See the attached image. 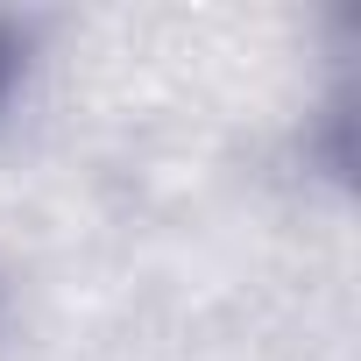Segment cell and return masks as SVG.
I'll list each match as a JSON object with an SVG mask.
<instances>
[{
  "label": "cell",
  "instance_id": "1",
  "mask_svg": "<svg viewBox=\"0 0 361 361\" xmlns=\"http://www.w3.org/2000/svg\"><path fill=\"white\" fill-rule=\"evenodd\" d=\"M22 71H29V29H22V22H8V15H0V106L15 99V85H22Z\"/></svg>",
  "mask_w": 361,
  "mask_h": 361
}]
</instances>
